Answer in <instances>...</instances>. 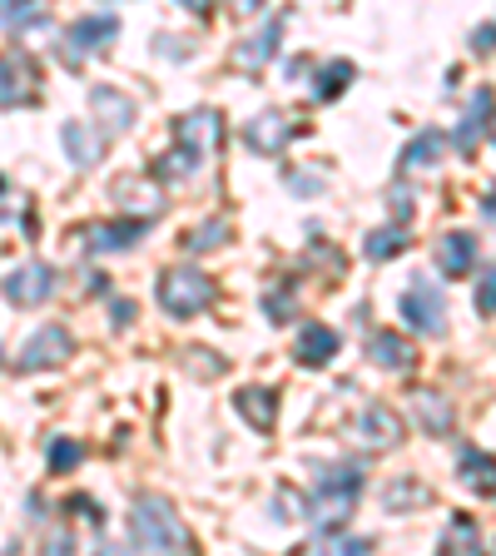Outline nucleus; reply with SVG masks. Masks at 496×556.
<instances>
[{
    "label": "nucleus",
    "instance_id": "obj_1",
    "mask_svg": "<svg viewBox=\"0 0 496 556\" xmlns=\"http://www.w3.org/2000/svg\"><path fill=\"white\" fill-rule=\"evenodd\" d=\"M224 144V115L219 110H194V115H179L174 119V154L160 160L164 179H189L208 154Z\"/></svg>",
    "mask_w": 496,
    "mask_h": 556
},
{
    "label": "nucleus",
    "instance_id": "obj_2",
    "mask_svg": "<svg viewBox=\"0 0 496 556\" xmlns=\"http://www.w3.org/2000/svg\"><path fill=\"white\" fill-rule=\"evenodd\" d=\"M358 497H363V467L353 463H338V467H323L318 472V492H313V527L318 532H338L353 511H358Z\"/></svg>",
    "mask_w": 496,
    "mask_h": 556
},
{
    "label": "nucleus",
    "instance_id": "obj_3",
    "mask_svg": "<svg viewBox=\"0 0 496 556\" xmlns=\"http://www.w3.org/2000/svg\"><path fill=\"white\" fill-rule=\"evenodd\" d=\"M129 536H135L139 552H179V546H189V532H185V521H179V511L169 507V497H154V492L135 497Z\"/></svg>",
    "mask_w": 496,
    "mask_h": 556
},
{
    "label": "nucleus",
    "instance_id": "obj_4",
    "mask_svg": "<svg viewBox=\"0 0 496 556\" xmlns=\"http://www.w3.org/2000/svg\"><path fill=\"white\" fill-rule=\"evenodd\" d=\"M160 308L174 313V318H199V313L208 308V303L219 299V289H214V278L204 274V268L194 264H174L160 274Z\"/></svg>",
    "mask_w": 496,
    "mask_h": 556
},
{
    "label": "nucleus",
    "instance_id": "obj_5",
    "mask_svg": "<svg viewBox=\"0 0 496 556\" xmlns=\"http://www.w3.org/2000/svg\"><path fill=\"white\" fill-rule=\"evenodd\" d=\"M403 318L422 338L447 333V299H442V289L432 283V278H412V289L403 293Z\"/></svg>",
    "mask_w": 496,
    "mask_h": 556
},
{
    "label": "nucleus",
    "instance_id": "obj_6",
    "mask_svg": "<svg viewBox=\"0 0 496 556\" xmlns=\"http://www.w3.org/2000/svg\"><path fill=\"white\" fill-rule=\"evenodd\" d=\"M40 100V70L30 55H0V110H21Z\"/></svg>",
    "mask_w": 496,
    "mask_h": 556
},
{
    "label": "nucleus",
    "instance_id": "obj_7",
    "mask_svg": "<svg viewBox=\"0 0 496 556\" xmlns=\"http://www.w3.org/2000/svg\"><path fill=\"white\" fill-rule=\"evenodd\" d=\"M75 353V338H69V328L50 324L40 328V333L30 338V343L21 348V372H46V368H60V363Z\"/></svg>",
    "mask_w": 496,
    "mask_h": 556
},
{
    "label": "nucleus",
    "instance_id": "obj_8",
    "mask_svg": "<svg viewBox=\"0 0 496 556\" xmlns=\"http://www.w3.org/2000/svg\"><path fill=\"white\" fill-rule=\"evenodd\" d=\"M55 293V268L50 264H21L5 274V299L15 308H35V303H46Z\"/></svg>",
    "mask_w": 496,
    "mask_h": 556
},
{
    "label": "nucleus",
    "instance_id": "obj_9",
    "mask_svg": "<svg viewBox=\"0 0 496 556\" xmlns=\"http://www.w3.org/2000/svg\"><path fill=\"white\" fill-rule=\"evenodd\" d=\"M293 135H298V125H293L283 110H264V115H254V119H249V129H243L249 150H254V154H268V160L289 150Z\"/></svg>",
    "mask_w": 496,
    "mask_h": 556
},
{
    "label": "nucleus",
    "instance_id": "obj_10",
    "mask_svg": "<svg viewBox=\"0 0 496 556\" xmlns=\"http://www.w3.org/2000/svg\"><path fill=\"white\" fill-rule=\"evenodd\" d=\"M144 233H150V219H139V214H129V219L90 224V229H85V243H90L94 254H125V249L144 243Z\"/></svg>",
    "mask_w": 496,
    "mask_h": 556
},
{
    "label": "nucleus",
    "instance_id": "obj_11",
    "mask_svg": "<svg viewBox=\"0 0 496 556\" xmlns=\"http://www.w3.org/2000/svg\"><path fill=\"white\" fill-rule=\"evenodd\" d=\"M90 104H94V115H100L104 135H129L135 129V100H129L125 90H115V85H94L90 90Z\"/></svg>",
    "mask_w": 496,
    "mask_h": 556
},
{
    "label": "nucleus",
    "instance_id": "obj_12",
    "mask_svg": "<svg viewBox=\"0 0 496 556\" xmlns=\"http://www.w3.org/2000/svg\"><path fill=\"white\" fill-rule=\"evenodd\" d=\"M278 40H283V21H268L264 30H254V35H243V40H239V50H233V65H239L243 75L264 70L268 60L278 55Z\"/></svg>",
    "mask_w": 496,
    "mask_h": 556
},
{
    "label": "nucleus",
    "instance_id": "obj_13",
    "mask_svg": "<svg viewBox=\"0 0 496 556\" xmlns=\"http://www.w3.org/2000/svg\"><path fill=\"white\" fill-rule=\"evenodd\" d=\"M358 432H363V442H368V447H397V442H403V417L393 413V407L387 403H368L358 413Z\"/></svg>",
    "mask_w": 496,
    "mask_h": 556
},
{
    "label": "nucleus",
    "instance_id": "obj_14",
    "mask_svg": "<svg viewBox=\"0 0 496 556\" xmlns=\"http://www.w3.org/2000/svg\"><path fill=\"white\" fill-rule=\"evenodd\" d=\"M437 268H442L447 278L472 274V268H476V233H467V229L442 233V243H437Z\"/></svg>",
    "mask_w": 496,
    "mask_h": 556
},
{
    "label": "nucleus",
    "instance_id": "obj_15",
    "mask_svg": "<svg viewBox=\"0 0 496 556\" xmlns=\"http://www.w3.org/2000/svg\"><path fill=\"white\" fill-rule=\"evenodd\" d=\"M492 115H496V94L492 90H476L472 94V104H467V115H462V125H457V150L462 154H472L476 144H482V135H486V125H492Z\"/></svg>",
    "mask_w": 496,
    "mask_h": 556
},
{
    "label": "nucleus",
    "instance_id": "obj_16",
    "mask_svg": "<svg viewBox=\"0 0 496 556\" xmlns=\"http://www.w3.org/2000/svg\"><path fill=\"white\" fill-rule=\"evenodd\" d=\"M457 477H462L467 492H476V497H496V457L482 447H462V457H457Z\"/></svg>",
    "mask_w": 496,
    "mask_h": 556
},
{
    "label": "nucleus",
    "instance_id": "obj_17",
    "mask_svg": "<svg viewBox=\"0 0 496 556\" xmlns=\"http://www.w3.org/2000/svg\"><path fill=\"white\" fill-rule=\"evenodd\" d=\"M119 35V21L115 15H85V21L69 25V50L75 55H90V50H110Z\"/></svg>",
    "mask_w": 496,
    "mask_h": 556
},
{
    "label": "nucleus",
    "instance_id": "obj_18",
    "mask_svg": "<svg viewBox=\"0 0 496 556\" xmlns=\"http://www.w3.org/2000/svg\"><path fill=\"white\" fill-rule=\"evenodd\" d=\"M333 353H338V333H333L328 324H303V328H298V343H293V363H303V368H323Z\"/></svg>",
    "mask_w": 496,
    "mask_h": 556
},
{
    "label": "nucleus",
    "instance_id": "obj_19",
    "mask_svg": "<svg viewBox=\"0 0 496 556\" xmlns=\"http://www.w3.org/2000/svg\"><path fill=\"white\" fill-rule=\"evenodd\" d=\"M233 407H239L243 422H254L258 432H274V422H278V393L274 388H239V393H233Z\"/></svg>",
    "mask_w": 496,
    "mask_h": 556
},
{
    "label": "nucleus",
    "instance_id": "obj_20",
    "mask_svg": "<svg viewBox=\"0 0 496 556\" xmlns=\"http://www.w3.org/2000/svg\"><path fill=\"white\" fill-rule=\"evenodd\" d=\"M368 358L378 363V368H387V372H403V368H412L417 348L407 343L403 333H372V343H368Z\"/></svg>",
    "mask_w": 496,
    "mask_h": 556
},
{
    "label": "nucleus",
    "instance_id": "obj_21",
    "mask_svg": "<svg viewBox=\"0 0 496 556\" xmlns=\"http://www.w3.org/2000/svg\"><path fill=\"white\" fill-rule=\"evenodd\" d=\"M60 139H65V150H69V164H75V169H90L94 154H100V139H94L90 129L80 125V119L60 125Z\"/></svg>",
    "mask_w": 496,
    "mask_h": 556
},
{
    "label": "nucleus",
    "instance_id": "obj_22",
    "mask_svg": "<svg viewBox=\"0 0 496 556\" xmlns=\"http://www.w3.org/2000/svg\"><path fill=\"white\" fill-rule=\"evenodd\" d=\"M407 243H412V239H407L403 224H387V229H372V233H368V243H363V254H368L372 264H387V258L403 254Z\"/></svg>",
    "mask_w": 496,
    "mask_h": 556
},
{
    "label": "nucleus",
    "instance_id": "obj_23",
    "mask_svg": "<svg viewBox=\"0 0 496 556\" xmlns=\"http://www.w3.org/2000/svg\"><path fill=\"white\" fill-rule=\"evenodd\" d=\"M347 85H353V60H328V65L318 70V80H313V94L328 104V100H338Z\"/></svg>",
    "mask_w": 496,
    "mask_h": 556
},
{
    "label": "nucleus",
    "instance_id": "obj_24",
    "mask_svg": "<svg viewBox=\"0 0 496 556\" xmlns=\"http://www.w3.org/2000/svg\"><path fill=\"white\" fill-rule=\"evenodd\" d=\"M442 144L447 139L437 135V129H422V135L407 144V154H403V169H432V164L442 160Z\"/></svg>",
    "mask_w": 496,
    "mask_h": 556
},
{
    "label": "nucleus",
    "instance_id": "obj_25",
    "mask_svg": "<svg viewBox=\"0 0 496 556\" xmlns=\"http://www.w3.org/2000/svg\"><path fill=\"white\" fill-rule=\"evenodd\" d=\"M417 417L428 422V432H447V428H452V407H447V397L432 393V388H422V393H417Z\"/></svg>",
    "mask_w": 496,
    "mask_h": 556
},
{
    "label": "nucleus",
    "instance_id": "obj_26",
    "mask_svg": "<svg viewBox=\"0 0 496 556\" xmlns=\"http://www.w3.org/2000/svg\"><path fill=\"white\" fill-rule=\"evenodd\" d=\"M0 21L11 30H25V25L46 21V0H0Z\"/></svg>",
    "mask_w": 496,
    "mask_h": 556
},
{
    "label": "nucleus",
    "instance_id": "obj_27",
    "mask_svg": "<svg viewBox=\"0 0 496 556\" xmlns=\"http://www.w3.org/2000/svg\"><path fill=\"white\" fill-rule=\"evenodd\" d=\"M442 542H447L452 552H482V532H476V521H472V517H457V521H452Z\"/></svg>",
    "mask_w": 496,
    "mask_h": 556
},
{
    "label": "nucleus",
    "instance_id": "obj_28",
    "mask_svg": "<svg viewBox=\"0 0 496 556\" xmlns=\"http://www.w3.org/2000/svg\"><path fill=\"white\" fill-rule=\"evenodd\" d=\"M224 239H229V224L208 219V224H199V229L189 233V254H208V249H219Z\"/></svg>",
    "mask_w": 496,
    "mask_h": 556
},
{
    "label": "nucleus",
    "instance_id": "obj_29",
    "mask_svg": "<svg viewBox=\"0 0 496 556\" xmlns=\"http://www.w3.org/2000/svg\"><path fill=\"white\" fill-rule=\"evenodd\" d=\"M417 502H428V486L422 482H393L387 486V507L393 511H407V507H417Z\"/></svg>",
    "mask_w": 496,
    "mask_h": 556
},
{
    "label": "nucleus",
    "instance_id": "obj_30",
    "mask_svg": "<svg viewBox=\"0 0 496 556\" xmlns=\"http://www.w3.org/2000/svg\"><path fill=\"white\" fill-rule=\"evenodd\" d=\"M80 457H85L80 442H69V438L50 442V467H55V472H75V467H80Z\"/></svg>",
    "mask_w": 496,
    "mask_h": 556
},
{
    "label": "nucleus",
    "instance_id": "obj_31",
    "mask_svg": "<svg viewBox=\"0 0 496 556\" xmlns=\"http://www.w3.org/2000/svg\"><path fill=\"white\" fill-rule=\"evenodd\" d=\"M476 313H486V318L496 313V264L486 268L482 283H476Z\"/></svg>",
    "mask_w": 496,
    "mask_h": 556
},
{
    "label": "nucleus",
    "instance_id": "obj_32",
    "mask_svg": "<svg viewBox=\"0 0 496 556\" xmlns=\"http://www.w3.org/2000/svg\"><path fill=\"white\" fill-rule=\"evenodd\" d=\"M387 208H393V219L407 224V214H412V199H407V185H393L387 189Z\"/></svg>",
    "mask_w": 496,
    "mask_h": 556
},
{
    "label": "nucleus",
    "instance_id": "obj_33",
    "mask_svg": "<svg viewBox=\"0 0 496 556\" xmlns=\"http://www.w3.org/2000/svg\"><path fill=\"white\" fill-rule=\"evenodd\" d=\"M303 507H308V502H293V492L289 486H283V492H278V521H293V517H303Z\"/></svg>",
    "mask_w": 496,
    "mask_h": 556
},
{
    "label": "nucleus",
    "instance_id": "obj_34",
    "mask_svg": "<svg viewBox=\"0 0 496 556\" xmlns=\"http://www.w3.org/2000/svg\"><path fill=\"white\" fill-rule=\"evenodd\" d=\"M69 511H80L90 527H104V507H94L90 497H69Z\"/></svg>",
    "mask_w": 496,
    "mask_h": 556
},
{
    "label": "nucleus",
    "instance_id": "obj_35",
    "mask_svg": "<svg viewBox=\"0 0 496 556\" xmlns=\"http://www.w3.org/2000/svg\"><path fill=\"white\" fill-rule=\"evenodd\" d=\"M472 50H476V55H492V50H496V25H476Z\"/></svg>",
    "mask_w": 496,
    "mask_h": 556
},
{
    "label": "nucleus",
    "instance_id": "obj_36",
    "mask_svg": "<svg viewBox=\"0 0 496 556\" xmlns=\"http://www.w3.org/2000/svg\"><path fill=\"white\" fill-rule=\"evenodd\" d=\"M268 318H274V324H289V318H293L289 293H274V299H268Z\"/></svg>",
    "mask_w": 496,
    "mask_h": 556
},
{
    "label": "nucleus",
    "instance_id": "obj_37",
    "mask_svg": "<svg viewBox=\"0 0 496 556\" xmlns=\"http://www.w3.org/2000/svg\"><path fill=\"white\" fill-rule=\"evenodd\" d=\"M338 552H353V556H363V552H372V542H368V536H353V542H338Z\"/></svg>",
    "mask_w": 496,
    "mask_h": 556
},
{
    "label": "nucleus",
    "instance_id": "obj_38",
    "mask_svg": "<svg viewBox=\"0 0 496 556\" xmlns=\"http://www.w3.org/2000/svg\"><path fill=\"white\" fill-rule=\"evenodd\" d=\"M229 5H233V11H239V15H258V11H264V5H268V0H229Z\"/></svg>",
    "mask_w": 496,
    "mask_h": 556
},
{
    "label": "nucleus",
    "instance_id": "obj_39",
    "mask_svg": "<svg viewBox=\"0 0 496 556\" xmlns=\"http://www.w3.org/2000/svg\"><path fill=\"white\" fill-rule=\"evenodd\" d=\"M129 318H135V303H115V328H129Z\"/></svg>",
    "mask_w": 496,
    "mask_h": 556
},
{
    "label": "nucleus",
    "instance_id": "obj_40",
    "mask_svg": "<svg viewBox=\"0 0 496 556\" xmlns=\"http://www.w3.org/2000/svg\"><path fill=\"white\" fill-rule=\"evenodd\" d=\"M179 5H185V11H194V15H208V11H214V0H179Z\"/></svg>",
    "mask_w": 496,
    "mask_h": 556
},
{
    "label": "nucleus",
    "instance_id": "obj_41",
    "mask_svg": "<svg viewBox=\"0 0 496 556\" xmlns=\"http://www.w3.org/2000/svg\"><path fill=\"white\" fill-rule=\"evenodd\" d=\"M482 214H486V219H496V189H492V194L482 199Z\"/></svg>",
    "mask_w": 496,
    "mask_h": 556
},
{
    "label": "nucleus",
    "instance_id": "obj_42",
    "mask_svg": "<svg viewBox=\"0 0 496 556\" xmlns=\"http://www.w3.org/2000/svg\"><path fill=\"white\" fill-rule=\"evenodd\" d=\"M5 194H11V185H5V179H0V219H5Z\"/></svg>",
    "mask_w": 496,
    "mask_h": 556
},
{
    "label": "nucleus",
    "instance_id": "obj_43",
    "mask_svg": "<svg viewBox=\"0 0 496 556\" xmlns=\"http://www.w3.org/2000/svg\"><path fill=\"white\" fill-rule=\"evenodd\" d=\"M486 135H492V139H496V115H492V125H486Z\"/></svg>",
    "mask_w": 496,
    "mask_h": 556
}]
</instances>
